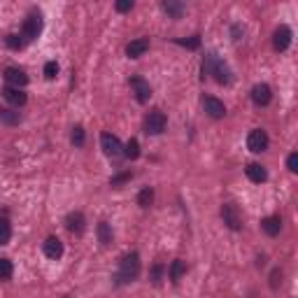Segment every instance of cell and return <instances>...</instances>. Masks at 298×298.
Instances as JSON below:
<instances>
[{"label":"cell","instance_id":"cell-33","mask_svg":"<svg viewBox=\"0 0 298 298\" xmlns=\"http://www.w3.org/2000/svg\"><path fill=\"white\" fill-rule=\"evenodd\" d=\"M133 10V0H119L116 3V12H131Z\"/></svg>","mask_w":298,"mask_h":298},{"label":"cell","instance_id":"cell-5","mask_svg":"<svg viewBox=\"0 0 298 298\" xmlns=\"http://www.w3.org/2000/svg\"><path fill=\"white\" fill-rule=\"evenodd\" d=\"M101 145H103V152H105L107 156H119V154H124V145L119 142V137L112 135V133H103Z\"/></svg>","mask_w":298,"mask_h":298},{"label":"cell","instance_id":"cell-12","mask_svg":"<svg viewBox=\"0 0 298 298\" xmlns=\"http://www.w3.org/2000/svg\"><path fill=\"white\" fill-rule=\"evenodd\" d=\"M149 49V40L147 37H137V40H131L126 45V54H128V58H140L145 51Z\"/></svg>","mask_w":298,"mask_h":298},{"label":"cell","instance_id":"cell-28","mask_svg":"<svg viewBox=\"0 0 298 298\" xmlns=\"http://www.w3.org/2000/svg\"><path fill=\"white\" fill-rule=\"evenodd\" d=\"M56 75H58V63H56V61L45 63V77H47V80H54Z\"/></svg>","mask_w":298,"mask_h":298},{"label":"cell","instance_id":"cell-20","mask_svg":"<svg viewBox=\"0 0 298 298\" xmlns=\"http://www.w3.org/2000/svg\"><path fill=\"white\" fill-rule=\"evenodd\" d=\"M124 156L131 158V161H135V158L140 156V142H137L135 137H131V140L126 142V147H124Z\"/></svg>","mask_w":298,"mask_h":298},{"label":"cell","instance_id":"cell-31","mask_svg":"<svg viewBox=\"0 0 298 298\" xmlns=\"http://www.w3.org/2000/svg\"><path fill=\"white\" fill-rule=\"evenodd\" d=\"M161 277H163V266H161V263H156V266L152 268V282L161 284Z\"/></svg>","mask_w":298,"mask_h":298},{"label":"cell","instance_id":"cell-21","mask_svg":"<svg viewBox=\"0 0 298 298\" xmlns=\"http://www.w3.org/2000/svg\"><path fill=\"white\" fill-rule=\"evenodd\" d=\"M0 122L3 124H7V126H14V124H19L21 122V116H19V112H12V110H0Z\"/></svg>","mask_w":298,"mask_h":298},{"label":"cell","instance_id":"cell-30","mask_svg":"<svg viewBox=\"0 0 298 298\" xmlns=\"http://www.w3.org/2000/svg\"><path fill=\"white\" fill-rule=\"evenodd\" d=\"M7 47H10V49H21V47H24V40H21L19 35H7Z\"/></svg>","mask_w":298,"mask_h":298},{"label":"cell","instance_id":"cell-15","mask_svg":"<svg viewBox=\"0 0 298 298\" xmlns=\"http://www.w3.org/2000/svg\"><path fill=\"white\" fill-rule=\"evenodd\" d=\"M245 172H247V177L252 180V182H256V184H261V182H266V180H268V172H266V168H263L261 163H249V166L245 168Z\"/></svg>","mask_w":298,"mask_h":298},{"label":"cell","instance_id":"cell-8","mask_svg":"<svg viewBox=\"0 0 298 298\" xmlns=\"http://www.w3.org/2000/svg\"><path fill=\"white\" fill-rule=\"evenodd\" d=\"M247 147L252 149L254 154L266 152V149H268V135H266V131H261V128H254V131L249 133V137H247Z\"/></svg>","mask_w":298,"mask_h":298},{"label":"cell","instance_id":"cell-34","mask_svg":"<svg viewBox=\"0 0 298 298\" xmlns=\"http://www.w3.org/2000/svg\"><path fill=\"white\" fill-rule=\"evenodd\" d=\"M177 45H182V47H189V49H196L198 45H201V40L198 37H191V40H180Z\"/></svg>","mask_w":298,"mask_h":298},{"label":"cell","instance_id":"cell-11","mask_svg":"<svg viewBox=\"0 0 298 298\" xmlns=\"http://www.w3.org/2000/svg\"><path fill=\"white\" fill-rule=\"evenodd\" d=\"M252 101L256 103L259 107H266L268 103L273 101V91H270V86H268V84H256L252 89Z\"/></svg>","mask_w":298,"mask_h":298},{"label":"cell","instance_id":"cell-14","mask_svg":"<svg viewBox=\"0 0 298 298\" xmlns=\"http://www.w3.org/2000/svg\"><path fill=\"white\" fill-rule=\"evenodd\" d=\"M3 96H5L7 103H12V105H16V107L26 105V93L21 91V89H14V86H5V89H3Z\"/></svg>","mask_w":298,"mask_h":298},{"label":"cell","instance_id":"cell-1","mask_svg":"<svg viewBox=\"0 0 298 298\" xmlns=\"http://www.w3.org/2000/svg\"><path fill=\"white\" fill-rule=\"evenodd\" d=\"M140 275V256L135 252L126 254L122 259V266H119V273H116V280L119 282H133V280Z\"/></svg>","mask_w":298,"mask_h":298},{"label":"cell","instance_id":"cell-32","mask_svg":"<svg viewBox=\"0 0 298 298\" xmlns=\"http://www.w3.org/2000/svg\"><path fill=\"white\" fill-rule=\"evenodd\" d=\"M287 168L291 172H298V154L293 152V154H289V158H287Z\"/></svg>","mask_w":298,"mask_h":298},{"label":"cell","instance_id":"cell-29","mask_svg":"<svg viewBox=\"0 0 298 298\" xmlns=\"http://www.w3.org/2000/svg\"><path fill=\"white\" fill-rule=\"evenodd\" d=\"M133 177V172L131 170H126V172H122V175H116V177H112V187H122L124 182H128V180H131Z\"/></svg>","mask_w":298,"mask_h":298},{"label":"cell","instance_id":"cell-9","mask_svg":"<svg viewBox=\"0 0 298 298\" xmlns=\"http://www.w3.org/2000/svg\"><path fill=\"white\" fill-rule=\"evenodd\" d=\"M5 82H7V86L21 89V86L28 84V75H26L21 68H7V70H5Z\"/></svg>","mask_w":298,"mask_h":298},{"label":"cell","instance_id":"cell-26","mask_svg":"<svg viewBox=\"0 0 298 298\" xmlns=\"http://www.w3.org/2000/svg\"><path fill=\"white\" fill-rule=\"evenodd\" d=\"M12 273H14V266L10 259H0V280H10Z\"/></svg>","mask_w":298,"mask_h":298},{"label":"cell","instance_id":"cell-2","mask_svg":"<svg viewBox=\"0 0 298 298\" xmlns=\"http://www.w3.org/2000/svg\"><path fill=\"white\" fill-rule=\"evenodd\" d=\"M203 72L214 75V80H217L219 84H228V82H231V72H228L226 63H222L219 58H214V56H207L205 58V63H203Z\"/></svg>","mask_w":298,"mask_h":298},{"label":"cell","instance_id":"cell-6","mask_svg":"<svg viewBox=\"0 0 298 298\" xmlns=\"http://www.w3.org/2000/svg\"><path fill=\"white\" fill-rule=\"evenodd\" d=\"M40 31H42L40 14H31L28 19L24 21V33H21V37H26V40L31 42V40H35V37L40 35Z\"/></svg>","mask_w":298,"mask_h":298},{"label":"cell","instance_id":"cell-4","mask_svg":"<svg viewBox=\"0 0 298 298\" xmlns=\"http://www.w3.org/2000/svg\"><path fill=\"white\" fill-rule=\"evenodd\" d=\"M222 219L231 231H240L243 228V217H240V212H237V207L233 203H224L222 205Z\"/></svg>","mask_w":298,"mask_h":298},{"label":"cell","instance_id":"cell-19","mask_svg":"<svg viewBox=\"0 0 298 298\" xmlns=\"http://www.w3.org/2000/svg\"><path fill=\"white\" fill-rule=\"evenodd\" d=\"M184 273H187L184 261H182V259H175V261H172V266H170V280H172V282H180Z\"/></svg>","mask_w":298,"mask_h":298},{"label":"cell","instance_id":"cell-27","mask_svg":"<svg viewBox=\"0 0 298 298\" xmlns=\"http://www.w3.org/2000/svg\"><path fill=\"white\" fill-rule=\"evenodd\" d=\"M84 140H86L84 128H82V126H75V128H72V145H75V147H82V145H84Z\"/></svg>","mask_w":298,"mask_h":298},{"label":"cell","instance_id":"cell-22","mask_svg":"<svg viewBox=\"0 0 298 298\" xmlns=\"http://www.w3.org/2000/svg\"><path fill=\"white\" fill-rule=\"evenodd\" d=\"M98 240H101L103 245H110L112 243V228L107 222H101L98 224Z\"/></svg>","mask_w":298,"mask_h":298},{"label":"cell","instance_id":"cell-13","mask_svg":"<svg viewBox=\"0 0 298 298\" xmlns=\"http://www.w3.org/2000/svg\"><path fill=\"white\" fill-rule=\"evenodd\" d=\"M273 45H275V49H277V51H284L289 45H291V31H289L287 26H280L277 31H275Z\"/></svg>","mask_w":298,"mask_h":298},{"label":"cell","instance_id":"cell-10","mask_svg":"<svg viewBox=\"0 0 298 298\" xmlns=\"http://www.w3.org/2000/svg\"><path fill=\"white\" fill-rule=\"evenodd\" d=\"M203 105H205V112L212 116V119H224V116H226V107H224V103L219 101V98L207 96L205 101H203Z\"/></svg>","mask_w":298,"mask_h":298},{"label":"cell","instance_id":"cell-16","mask_svg":"<svg viewBox=\"0 0 298 298\" xmlns=\"http://www.w3.org/2000/svg\"><path fill=\"white\" fill-rule=\"evenodd\" d=\"M45 254L49 259H61L63 256V243L58 237H47L45 243Z\"/></svg>","mask_w":298,"mask_h":298},{"label":"cell","instance_id":"cell-25","mask_svg":"<svg viewBox=\"0 0 298 298\" xmlns=\"http://www.w3.org/2000/svg\"><path fill=\"white\" fill-rule=\"evenodd\" d=\"M163 10H166L172 19H180V16L184 14V7L180 5V3H163Z\"/></svg>","mask_w":298,"mask_h":298},{"label":"cell","instance_id":"cell-17","mask_svg":"<svg viewBox=\"0 0 298 298\" xmlns=\"http://www.w3.org/2000/svg\"><path fill=\"white\" fill-rule=\"evenodd\" d=\"M66 226H68V231H70V233L80 235V233L84 231V214H82V212H72V214H68Z\"/></svg>","mask_w":298,"mask_h":298},{"label":"cell","instance_id":"cell-18","mask_svg":"<svg viewBox=\"0 0 298 298\" xmlns=\"http://www.w3.org/2000/svg\"><path fill=\"white\" fill-rule=\"evenodd\" d=\"M261 228H263V233H266V235H277L280 231H282V219L280 217H266L261 222Z\"/></svg>","mask_w":298,"mask_h":298},{"label":"cell","instance_id":"cell-7","mask_svg":"<svg viewBox=\"0 0 298 298\" xmlns=\"http://www.w3.org/2000/svg\"><path fill=\"white\" fill-rule=\"evenodd\" d=\"M131 89L135 93L137 103H147L152 98V86H149V82L142 80V77H131Z\"/></svg>","mask_w":298,"mask_h":298},{"label":"cell","instance_id":"cell-24","mask_svg":"<svg viewBox=\"0 0 298 298\" xmlns=\"http://www.w3.org/2000/svg\"><path fill=\"white\" fill-rule=\"evenodd\" d=\"M12 237V226L7 219H0V245H7Z\"/></svg>","mask_w":298,"mask_h":298},{"label":"cell","instance_id":"cell-23","mask_svg":"<svg viewBox=\"0 0 298 298\" xmlns=\"http://www.w3.org/2000/svg\"><path fill=\"white\" fill-rule=\"evenodd\" d=\"M152 201H154V191L149 187L142 189V191L137 193V205H140V207H149V205H152Z\"/></svg>","mask_w":298,"mask_h":298},{"label":"cell","instance_id":"cell-3","mask_svg":"<svg viewBox=\"0 0 298 298\" xmlns=\"http://www.w3.org/2000/svg\"><path fill=\"white\" fill-rule=\"evenodd\" d=\"M166 124H168L166 114H163L161 110H154V112H149L145 119V131L149 133V135H158V133L166 131Z\"/></svg>","mask_w":298,"mask_h":298},{"label":"cell","instance_id":"cell-35","mask_svg":"<svg viewBox=\"0 0 298 298\" xmlns=\"http://www.w3.org/2000/svg\"><path fill=\"white\" fill-rule=\"evenodd\" d=\"M277 280L282 282V273H280V270H275V273H273V282H270V287H273V289H277Z\"/></svg>","mask_w":298,"mask_h":298}]
</instances>
